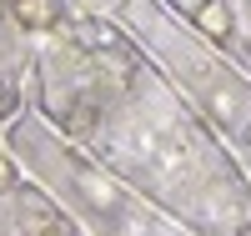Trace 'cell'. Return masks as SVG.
Masks as SVG:
<instances>
[{
    "mask_svg": "<svg viewBox=\"0 0 251 236\" xmlns=\"http://www.w3.org/2000/svg\"><path fill=\"white\" fill-rule=\"evenodd\" d=\"M191 20H196V30L206 40H231L236 35V15H231L226 0H201V5L191 10Z\"/></svg>",
    "mask_w": 251,
    "mask_h": 236,
    "instance_id": "cell-1",
    "label": "cell"
},
{
    "mask_svg": "<svg viewBox=\"0 0 251 236\" xmlns=\"http://www.w3.org/2000/svg\"><path fill=\"white\" fill-rule=\"evenodd\" d=\"M20 30H55L60 26V0H15L10 5Z\"/></svg>",
    "mask_w": 251,
    "mask_h": 236,
    "instance_id": "cell-2",
    "label": "cell"
},
{
    "mask_svg": "<svg viewBox=\"0 0 251 236\" xmlns=\"http://www.w3.org/2000/svg\"><path fill=\"white\" fill-rule=\"evenodd\" d=\"M71 40H75L80 51H116V46H121L116 26H111V20H96V15L75 20V26H71Z\"/></svg>",
    "mask_w": 251,
    "mask_h": 236,
    "instance_id": "cell-3",
    "label": "cell"
},
{
    "mask_svg": "<svg viewBox=\"0 0 251 236\" xmlns=\"http://www.w3.org/2000/svg\"><path fill=\"white\" fill-rule=\"evenodd\" d=\"M96 121H100V116H96V105H71V111H66V126H71L75 136H91V131H96Z\"/></svg>",
    "mask_w": 251,
    "mask_h": 236,
    "instance_id": "cell-4",
    "label": "cell"
},
{
    "mask_svg": "<svg viewBox=\"0 0 251 236\" xmlns=\"http://www.w3.org/2000/svg\"><path fill=\"white\" fill-rule=\"evenodd\" d=\"M20 186V176H15V166L5 161V156H0V191H15Z\"/></svg>",
    "mask_w": 251,
    "mask_h": 236,
    "instance_id": "cell-5",
    "label": "cell"
},
{
    "mask_svg": "<svg viewBox=\"0 0 251 236\" xmlns=\"http://www.w3.org/2000/svg\"><path fill=\"white\" fill-rule=\"evenodd\" d=\"M40 236H75V231H71L66 221H55V216H50V221H46V231H40Z\"/></svg>",
    "mask_w": 251,
    "mask_h": 236,
    "instance_id": "cell-6",
    "label": "cell"
},
{
    "mask_svg": "<svg viewBox=\"0 0 251 236\" xmlns=\"http://www.w3.org/2000/svg\"><path fill=\"white\" fill-rule=\"evenodd\" d=\"M241 141H246V146H251V121H246V126H241Z\"/></svg>",
    "mask_w": 251,
    "mask_h": 236,
    "instance_id": "cell-7",
    "label": "cell"
},
{
    "mask_svg": "<svg viewBox=\"0 0 251 236\" xmlns=\"http://www.w3.org/2000/svg\"><path fill=\"white\" fill-rule=\"evenodd\" d=\"M0 96H5V76H0Z\"/></svg>",
    "mask_w": 251,
    "mask_h": 236,
    "instance_id": "cell-8",
    "label": "cell"
},
{
    "mask_svg": "<svg viewBox=\"0 0 251 236\" xmlns=\"http://www.w3.org/2000/svg\"><path fill=\"white\" fill-rule=\"evenodd\" d=\"M236 236H251V231H236Z\"/></svg>",
    "mask_w": 251,
    "mask_h": 236,
    "instance_id": "cell-9",
    "label": "cell"
},
{
    "mask_svg": "<svg viewBox=\"0 0 251 236\" xmlns=\"http://www.w3.org/2000/svg\"><path fill=\"white\" fill-rule=\"evenodd\" d=\"M5 5H15V0H5Z\"/></svg>",
    "mask_w": 251,
    "mask_h": 236,
    "instance_id": "cell-10",
    "label": "cell"
}]
</instances>
